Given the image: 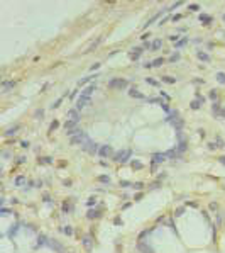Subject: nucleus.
Here are the masks:
<instances>
[{
  "mask_svg": "<svg viewBox=\"0 0 225 253\" xmlns=\"http://www.w3.org/2000/svg\"><path fill=\"white\" fill-rule=\"evenodd\" d=\"M81 150H83V151H87V153H90V155H95L100 148H98V145L95 143V141H91L90 138H87V139H85V143L81 145Z\"/></svg>",
  "mask_w": 225,
  "mask_h": 253,
  "instance_id": "nucleus-1",
  "label": "nucleus"
},
{
  "mask_svg": "<svg viewBox=\"0 0 225 253\" xmlns=\"http://www.w3.org/2000/svg\"><path fill=\"white\" fill-rule=\"evenodd\" d=\"M130 150H120V151H117L115 155H114V160L115 161H118V163H125L129 158H130Z\"/></svg>",
  "mask_w": 225,
  "mask_h": 253,
  "instance_id": "nucleus-2",
  "label": "nucleus"
},
{
  "mask_svg": "<svg viewBox=\"0 0 225 253\" xmlns=\"http://www.w3.org/2000/svg\"><path fill=\"white\" fill-rule=\"evenodd\" d=\"M108 87H110V88H117V90H122V88L127 87V80H124V78H114V80L108 82Z\"/></svg>",
  "mask_w": 225,
  "mask_h": 253,
  "instance_id": "nucleus-3",
  "label": "nucleus"
},
{
  "mask_svg": "<svg viewBox=\"0 0 225 253\" xmlns=\"http://www.w3.org/2000/svg\"><path fill=\"white\" fill-rule=\"evenodd\" d=\"M87 138H88V136L85 134V131H81L80 134L69 138V143H71V145H75V146H81L83 143H85V139H87Z\"/></svg>",
  "mask_w": 225,
  "mask_h": 253,
  "instance_id": "nucleus-4",
  "label": "nucleus"
},
{
  "mask_svg": "<svg viewBox=\"0 0 225 253\" xmlns=\"http://www.w3.org/2000/svg\"><path fill=\"white\" fill-rule=\"evenodd\" d=\"M66 117H68V121L78 124V122H80V110H78V109H71V110H68Z\"/></svg>",
  "mask_w": 225,
  "mask_h": 253,
  "instance_id": "nucleus-5",
  "label": "nucleus"
},
{
  "mask_svg": "<svg viewBox=\"0 0 225 253\" xmlns=\"http://www.w3.org/2000/svg\"><path fill=\"white\" fill-rule=\"evenodd\" d=\"M88 104H90V97H85V95H80V97L76 99V104H75V106H76V109H78V110H81L83 107H87Z\"/></svg>",
  "mask_w": 225,
  "mask_h": 253,
  "instance_id": "nucleus-6",
  "label": "nucleus"
},
{
  "mask_svg": "<svg viewBox=\"0 0 225 253\" xmlns=\"http://www.w3.org/2000/svg\"><path fill=\"white\" fill-rule=\"evenodd\" d=\"M137 252H139V253H154V248H152L151 245L141 241V243L137 245Z\"/></svg>",
  "mask_w": 225,
  "mask_h": 253,
  "instance_id": "nucleus-7",
  "label": "nucleus"
},
{
  "mask_svg": "<svg viewBox=\"0 0 225 253\" xmlns=\"http://www.w3.org/2000/svg\"><path fill=\"white\" fill-rule=\"evenodd\" d=\"M48 246L49 248H53L56 253H64V248H63V245L61 243H58L56 240H49L48 241Z\"/></svg>",
  "mask_w": 225,
  "mask_h": 253,
  "instance_id": "nucleus-8",
  "label": "nucleus"
},
{
  "mask_svg": "<svg viewBox=\"0 0 225 253\" xmlns=\"http://www.w3.org/2000/svg\"><path fill=\"white\" fill-rule=\"evenodd\" d=\"M81 245L85 246L87 252H91V248H93V240H91V236H90V234H85L83 240H81Z\"/></svg>",
  "mask_w": 225,
  "mask_h": 253,
  "instance_id": "nucleus-9",
  "label": "nucleus"
},
{
  "mask_svg": "<svg viewBox=\"0 0 225 253\" xmlns=\"http://www.w3.org/2000/svg\"><path fill=\"white\" fill-rule=\"evenodd\" d=\"M98 155L102 156V158L110 156V155H112V146H110V145H102V146H100V150H98Z\"/></svg>",
  "mask_w": 225,
  "mask_h": 253,
  "instance_id": "nucleus-10",
  "label": "nucleus"
},
{
  "mask_svg": "<svg viewBox=\"0 0 225 253\" xmlns=\"http://www.w3.org/2000/svg\"><path fill=\"white\" fill-rule=\"evenodd\" d=\"M164 160H166V155H164V153H154V155H152V163H154V165L163 163Z\"/></svg>",
  "mask_w": 225,
  "mask_h": 253,
  "instance_id": "nucleus-11",
  "label": "nucleus"
},
{
  "mask_svg": "<svg viewBox=\"0 0 225 253\" xmlns=\"http://www.w3.org/2000/svg\"><path fill=\"white\" fill-rule=\"evenodd\" d=\"M14 87H15V82H14V80H5V82L2 83V90H3V92H9V90H12Z\"/></svg>",
  "mask_w": 225,
  "mask_h": 253,
  "instance_id": "nucleus-12",
  "label": "nucleus"
},
{
  "mask_svg": "<svg viewBox=\"0 0 225 253\" xmlns=\"http://www.w3.org/2000/svg\"><path fill=\"white\" fill-rule=\"evenodd\" d=\"M129 95L134 97V99H146L141 92H139V90H137V88H130V90H129Z\"/></svg>",
  "mask_w": 225,
  "mask_h": 253,
  "instance_id": "nucleus-13",
  "label": "nucleus"
},
{
  "mask_svg": "<svg viewBox=\"0 0 225 253\" xmlns=\"http://www.w3.org/2000/svg\"><path fill=\"white\" fill-rule=\"evenodd\" d=\"M95 88H97V87H95V83H93V85H90V87L85 88V90L81 92V95H85V97H91V94H93V90H95Z\"/></svg>",
  "mask_w": 225,
  "mask_h": 253,
  "instance_id": "nucleus-14",
  "label": "nucleus"
},
{
  "mask_svg": "<svg viewBox=\"0 0 225 253\" xmlns=\"http://www.w3.org/2000/svg\"><path fill=\"white\" fill-rule=\"evenodd\" d=\"M14 184L17 185V187H22V185L26 184V177H24V175H17V177H15V180H14Z\"/></svg>",
  "mask_w": 225,
  "mask_h": 253,
  "instance_id": "nucleus-15",
  "label": "nucleus"
},
{
  "mask_svg": "<svg viewBox=\"0 0 225 253\" xmlns=\"http://www.w3.org/2000/svg\"><path fill=\"white\" fill-rule=\"evenodd\" d=\"M161 46H163V41H161V39H154V41L151 43V48H152V51H157Z\"/></svg>",
  "mask_w": 225,
  "mask_h": 253,
  "instance_id": "nucleus-16",
  "label": "nucleus"
},
{
  "mask_svg": "<svg viewBox=\"0 0 225 253\" xmlns=\"http://www.w3.org/2000/svg\"><path fill=\"white\" fill-rule=\"evenodd\" d=\"M19 124H15V126H12V127H9L7 131H5V136H14L15 133H17V129H19Z\"/></svg>",
  "mask_w": 225,
  "mask_h": 253,
  "instance_id": "nucleus-17",
  "label": "nucleus"
},
{
  "mask_svg": "<svg viewBox=\"0 0 225 253\" xmlns=\"http://www.w3.org/2000/svg\"><path fill=\"white\" fill-rule=\"evenodd\" d=\"M100 41H102V38H98V39H95V41H93V43H91V44H90L88 48L85 49V53H88V51H93V49H95V48H97V46H98V44H100Z\"/></svg>",
  "mask_w": 225,
  "mask_h": 253,
  "instance_id": "nucleus-18",
  "label": "nucleus"
},
{
  "mask_svg": "<svg viewBox=\"0 0 225 253\" xmlns=\"http://www.w3.org/2000/svg\"><path fill=\"white\" fill-rule=\"evenodd\" d=\"M164 155H166L168 158H171V160H174V158L179 156V151H178V150H171V151H166Z\"/></svg>",
  "mask_w": 225,
  "mask_h": 253,
  "instance_id": "nucleus-19",
  "label": "nucleus"
},
{
  "mask_svg": "<svg viewBox=\"0 0 225 253\" xmlns=\"http://www.w3.org/2000/svg\"><path fill=\"white\" fill-rule=\"evenodd\" d=\"M75 127H78L76 122H71V121H66V122H64V131H71V129H75Z\"/></svg>",
  "mask_w": 225,
  "mask_h": 253,
  "instance_id": "nucleus-20",
  "label": "nucleus"
},
{
  "mask_svg": "<svg viewBox=\"0 0 225 253\" xmlns=\"http://www.w3.org/2000/svg\"><path fill=\"white\" fill-rule=\"evenodd\" d=\"M87 217H90V219H93V217H100V212L95 211V209H90L88 214H87Z\"/></svg>",
  "mask_w": 225,
  "mask_h": 253,
  "instance_id": "nucleus-21",
  "label": "nucleus"
},
{
  "mask_svg": "<svg viewBox=\"0 0 225 253\" xmlns=\"http://www.w3.org/2000/svg\"><path fill=\"white\" fill-rule=\"evenodd\" d=\"M198 58L201 59V61H205V63H208V61H210V56H208L206 53H201V51H198Z\"/></svg>",
  "mask_w": 225,
  "mask_h": 253,
  "instance_id": "nucleus-22",
  "label": "nucleus"
},
{
  "mask_svg": "<svg viewBox=\"0 0 225 253\" xmlns=\"http://www.w3.org/2000/svg\"><path fill=\"white\" fill-rule=\"evenodd\" d=\"M49 240H46V236L44 234H41L39 238H37V246H41V245H48Z\"/></svg>",
  "mask_w": 225,
  "mask_h": 253,
  "instance_id": "nucleus-23",
  "label": "nucleus"
},
{
  "mask_svg": "<svg viewBox=\"0 0 225 253\" xmlns=\"http://www.w3.org/2000/svg\"><path fill=\"white\" fill-rule=\"evenodd\" d=\"M217 80H218V83H222V85H225V73H217Z\"/></svg>",
  "mask_w": 225,
  "mask_h": 253,
  "instance_id": "nucleus-24",
  "label": "nucleus"
},
{
  "mask_svg": "<svg viewBox=\"0 0 225 253\" xmlns=\"http://www.w3.org/2000/svg\"><path fill=\"white\" fill-rule=\"evenodd\" d=\"M98 182H102V184H110V178L107 175H100L98 177Z\"/></svg>",
  "mask_w": 225,
  "mask_h": 253,
  "instance_id": "nucleus-25",
  "label": "nucleus"
},
{
  "mask_svg": "<svg viewBox=\"0 0 225 253\" xmlns=\"http://www.w3.org/2000/svg\"><path fill=\"white\" fill-rule=\"evenodd\" d=\"M185 150H186V143H185V141H179V145H178V151L183 153Z\"/></svg>",
  "mask_w": 225,
  "mask_h": 253,
  "instance_id": "nucleus-26",
  "label": "nucleus"
},
{
  "mask_svg": "<svg viewBox=\"0 0 225 253\" xmlns=\"http://www.w3.org/2000/svg\"><path fill=\"white\" fill-rule=\"evenodd\" d=\"M163 63H164V59H163V58H157V59H154V61H152V66H161Z\"/></svg>",
  "mask_w": 225,
  "mask_h": 253,
  "instance_id": "nucleus-27",
  "label": "nucleus"
},
{
  "mask_svg": "<svg viewBox=\"0 0 225 253\" xmlns=\"http://www.w3.org/2000/svg\"><path fill=\"white\" fill-rule=\"evenodd\" d=\"M200 20H203V22H210L212 17H210V15H205V14H201V15H200Z\"/></svg>",
  "mask_w": 225,
  "mask_h": 253,
  "instance_id": "nucleus-28",
  "label": "nucleus"
},
{
  "mask_svg": "<svg viewBox=\"0 0 225 253\" xmlns=\"http://www.w3.org/2000/svg\"><path fill=\"white\" fill-rule=\"evenodd\" d=\"M163 82H166V83H174L176 80H174V78H171V77H163Z\"/></svg>",
  "mask_w": 225,
  "mask_h": 253,
  "instance_id": "nucleus-29",
  "label": "nucleus"
},
{
  "mask_svg": "<svg viewBox=\"0 0 225 253\" xmlns=\"http://www.w3.org/2000/svg\"><path fill=\"white\" fill-rule=\"evenodd\" d=\"M132 187H134L136 190H141V189L144 187V184H141V182H136V184H132Z\"/></svg>",
  "mask_w": 225,
  "mask_h": 253,
  "instance_id": "nucleus-30",
  "label": "nucleus"
},
{
  "mask_svg": "<svg viewBox=\"0 0 225 253\" xmlns=\"http://www.w3.org/2000/svg\"><path fill=\"white\" fill-rule=\"evenodd\" d=\"M91 78H93V77H85L83 80H80V83H78V85H85V83H87V82H90Z\"/></svg>",
  "mask_w": 225,
  "mask_h": 253,
  "instance_id": "nucleus-31",
  "label": "nucleus"
},
{
  "mask_svg": "<svg viewBox=\"0 0 225 253\" xmlns=\"http://www.w3.org/2000/svg\"><path fill=\"white\" fill-rule=\"evenodd\" d=\"M42 116H44V110H42V109L36 110V117H37V119H42Z\"/></svg>",
  "mask_w": 225,
  "mask_h": 253,
  "instance_id": "nucleus-32",
  "label": "nucleus"
},
{
  "mask_svg": "<svg viewBox=\"0 0 225 253\" xmlns=\"http://www.w3.org/2000/svg\"><path fill=\"white\" fill-rule=\"evenodd\" d=\"M63 231H64V233L68 234V236H71V234H73V229H71V226H66V228H64Z\"/></svg>",
  "mask_w": 225,
  "mask_h": 253,
  "instance_id": "nucleus-33",
  "label": "nucleus"
},
{
  "mask_svg": "<svg viewBox=\"0 0 225 253\" xmlns=\"http://www.w3.org/2000/svg\"><path fill=\"white\" fill-rule=\"evenodd\" d=\"M132 166H134L136 170H141V168H142V163H141V161H134V163H132Z\"/></svg>",
  "mask_w": 225,
  "mask_h": 253,
  "instance_id": "nucleus-34",
  "label": "nucleus"
},
{
  "mask_svg": "<svg viewBox=\"0 0 225 253\" xmlns=\"http://www.w3.org/2000/svg\"><path fill=\"white\" fill-rule=\"evenodd\" d=\"M0 212H2V216H9L10 212H12V211H9V209H5V207H2V209H0Z\"/></svg>",
  "mask_w": 225,
  "mask_h": 253,
  "instance_id": "nucleus-35",
  "label": "nucleus"
},
{
  "mask_svg": "<svg viewBox=\"0 0 225 253\" xmlns=\"http://www.w3.org/2000/svg\"><path fill=\"white\" fill-rule=\"evenodd\" d=\"M178 59H179V55L176 53V55H173V56L169 58V61H173V63H174V61H178Z\"/></svg>",
  "mask_w": 225,
  "mask_h": 253,
  "instance_id": "nucleus-36",
  "label": "nucleus"
},
{
  "mask_svg": "<svg viewBox=\"0 0 225 253\" xmlns=\"http://www.w3.org/2000/svg\"><path fill=\"white\" fill-rule=\"evenodd\" d=\"M58 126H59V124H58V121H53V124H51V127H49V129H51V131H54V129H56Z\"/></svg>",
  "mask_w": 225,
  "mask_h": 253,
  "instance_id": "nucleus-37",
  "label": "nucleus"
},
{
  "mask_svg": "<svg viewBox=\"0 0 225 253\" xmlns=\"http://www.w3.org/2000/svg\"><path fill=\"white\" fill-rule=\"evenodd\" d=\"M39 161H41V163H51L53 160H51V158H48V156H46V158H42V160H39Z\"/></svg>",
  "mask_w": 225,
  "mask_h": 253,
  "instance_id": "nucleus-38",
  "label": "nucleus"
},
{
  "mask_svg": "<svg viewBox=\"0 0 225 253\" xmlns=\"http://www.w3.org/2000/svg\"><path fill=\"white\" fill-rule=\"evenodd\" d=\"M185 43H186V39H181V41H178V43H176V48H181Z\"/></svg>",
  "mask_w": 225,
  "mask_h": 253,
  "instance_id": "nucleus-39",
  "label": "nucleus"
},
{
  "mask_svg": "<svg viewBox=\"0 0 225 253\" xmlns=\"http://www.w3.org/2000/svg\"><path fill=\"white\" fill-rule=\"evenodd\" d=\"M17 229H19V224H15V228H14V229H10L9 234H10V236H12V234H15V231H17Z\"/></svg>",
  "mask_w": 225,
  "mask_h": 253,
  "instance_id": "nucleus-40",
  "label": "nucleus"
},
{
  "mask_svg": "<svg viewBox=\"0 0 225 253\" xmlns=\"http://www.w3.org/2000/svg\"><path fill=\"white\" fill-rule=\"evenodd\" d=\"M210 209H212V211H217V209H218V205H217L215 202H210Z\"/></svg>",
  "mask_w": 225,
  "mask_h": 253,
  "instance_id": "nucleus-41",
  "label": "nucleus"
},
{
  "mask_svg": "<svg viewBox=\"0 0 225 253\" xmlns=\"http://www.w3.org/2000/svg\"><path fill=\"white\" fill-rule=\"evenodd\" d=\"M146 82H147V83H151V85H157V82H156V80H152V78H147Z\"/></svg>",
  "mask_w": 225,
  "mask_h": 253,
  "instance_id": "nucleus-42",
  "label": "nucleus"
},
{
  "mask_svg": "<svg viewBox=\"0 0 225 253\" xmlns=\"http://www.w3.org/2000/svg\"><path fill=\"white\" fill-rule=\"evenodd\" d=\"M198 9H200V7H198L196 3H191V5H190V10H198Z\"/></svg>",
  "mask_w": 225,
  "mask_h": 253,
  "instance_id": "nucleus-43",
  "label": "nucleus"
},
{
  "mask_svg": "<svg viewBox=\"0 0 225 253\" xmlns=\"http://www.w3.org/2000/svg\"><path fill=\"white\" fill-rule=\"evenodd\" d=\"M59 104H61V99H59V100H56V102H54V104H53L51 107H53V109H56V107H58V106H59Z\"/></svg>",
  "mask_w": 225,
  "mask_h": 253,
  "instance_id": "nucleus-44",
  "label": "nucleus"
},
{
  "mask_svg": "<svg viewBox=\"0 0 225 253\" xmlns=\"http://www.w3.org/2000/svg\"><path fill=\"white\" fill-rule=\"evenodd\" d=\"M210 99H217V92H215V90L210 92Z\"/></svg>",
  "mask_w": 225,
  "mask_h": 253,
  "instance_id": "nucleus-45",
  "label": "nucleus"
},
{
  "mask_svg": "<svg viewBox=\"0 0 225 253\" xmlns=\"http://www.w3.org/2000/svg\"><path fill=\"white\" fill-rule=\"evenodd\" d=\"M97 68H100V63H95V65H93V66H91V68H90V70L93 71V70H97Z\"/></svg>",
  "mask_w": 225,
  "mask_h": 253,
  "instance_id": "nucleus-46",
  "label": "nucleus"
},
{
  "mask_svg": "<svg viewBox=\"0 0 225 253\" xmlns=\"http://www.w3.org/2000/svg\"><path fill=\"white\" fill-rule=\"evenodd\" d=\"M2 155H3V158H9V156H10V153H9V151H3Z\"/></svg>",
  "mask_w": 225,
  "mask_h": 253,
  "instance_id": "nucleus-47",
  "label": "nucleus"
},
{
  "mask_svg": "<svg viewBox=\"0 0 225 253\" xmlns=\"http://www.w3.org/2000/svg\"><path fill=\"white\" fill-rule=\"evenodd\" d=\"M179 19H181V15H179V14H178V15H173V20H179Z\"/></svg>",
  "mask_w": 225,
  "mask_h": 253,
  "instance_id": "nucleus-48",
  "label": "nucleus"
},
{
  "mask_svg": "<svg viewBox=\"0 0 225 253\" xmlns=\"http://www.w3.org/2000/svg\"><path fill=\"white\" fill-rule=\"evenodd\" d=\"M120 185H122V187H129L130 184H129V182H120Z\"/></svg>",
  "mask_w": 225,
  "mask_h": 253,
  "instance_id": "nucleus-49",
  "label": "nucleus"
},
{
  "mask_svg": "<svg viewBox=\"0 0 225 253\" xmlns=\"http://www.w3.org/2000/svg\"><path fill=\"white\" fill-rule=\"evenodd\" d=\"M220 161H222V163L225 165V156H222V158H220Z\"/></svg>",
  "mask_w": 225,
  "mask_h": 253,
  "instance_id": "nucleus-50",
  "label": "nucleus"
},
{
  "mask_svg": "<svg viewBox=\"0 0 225 253\" xmlns=\"http://www.w3.org/2000/svg\"><path fill=\"white\" fill-rule=\"evenodd\" d=\"M224 19H225V17H224Z\"/></svg>",
  "mask_w": 225,
  "mask_h": 253,
  "instance_id": "nucleus-51",
  "label": "nucleus"
}]
</instances>
